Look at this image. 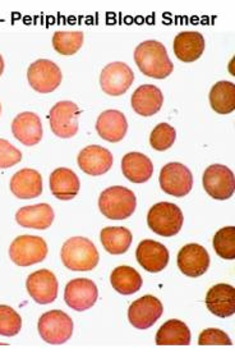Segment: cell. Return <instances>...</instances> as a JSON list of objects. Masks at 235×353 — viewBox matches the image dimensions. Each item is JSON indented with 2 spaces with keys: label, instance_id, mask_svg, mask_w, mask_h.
Wrapping results in <instances>:
<instances>
[{
  "label": "cell",
  "instance_id": "19",
  "mask_svg": "<svg viewBox=\"0 0 235 353\" xmlns=\"http://www.w3.org/2000/svg\"><path fill=\"white\" fill-rule=\"evenodd\" d=\"M206 306L211 314L218 318H229L235 312V290L230 284H216L210 288Z\"/></svg>",
  "mask_w": 235,
  "mask_h": 353
},
{
  "label": "cell",
  "instance_id": "3",
  "mask_svg": "<svg viewBox=\"0 0 235 353\" xmlns=\"http://www.w3.org/2000/svg\"><path fill=\"white\" fill-rule=\"evenodd\" d=\"M137 199L131 190L122 185L106 188L100 194L99 209L108 219L123 221L130 218L136 210Z\"/></svg>",
  "mask_w": 235,
  "mask_h": 353
},
{
  "label": "cell",
  "instance_id": "8",
  "mask_svg": "<svg viewBox=\"0 0 235 353\" xmlns=\"http://www.w3.org/2000/svg\"><path fill=\"white\" fill-rule=\"evenodd\" d=\"M27 79L35 91L49 94L61 86L63 74L55 63L49 59H39L28 67Z\"/></svg>",
  "mask_w": 235,
  "mask_h": 353
},
{
  "label": "cell",
  "instance_id": "28",
  "mask_svg": "<svg viewBox=\"0 0 235 353\" xmlns=\"http://www.w3.org/2000/svg\"><path fill=\"white\" fill-rule=\"evenodd\" d=\"M210 105L218 114H229L235 110V85L220 81L210 91Z\"/></svg>",
  "mask_w": 235,
  "mask_h": 353
},
{
  "label": "cell",
  "instance_id": "10",
  "mask_svg": "<svg viewBox=\"0 0 235 353\" xmlns=\"http://www.w3.org/2000/svg\"><path fill=\"white\" fill-rule=\"evenodd\" d=\"M160 185L165 194L184 197L193 187L191 170L181 163H169L160 172Z\"/></svg>",
  "mask_w": 235,
  "mask_h": 353
},
{
  "label": "cell",
  "instance_id": "21",
  "mask_svg": "<svg viewBox=\"0 0 235 353\" xmlns=\"http://www.w3.org/2000/svg\"><path fill=\"white\" fill-rule=\"evenodd\" d=\"M10 191L22 200L36 199L43 194V176L35 169H22L12 176Z\"/></svg>",
  "mask_w": 235,
  "mask_h": 353
},
{
  "label": "cell",
  "instance_id": "14",
  "mask_svg": "<svg viewBox=\"0 0 235 353\" xmlns=\"http://www.w3.org/2000/svg\"><path fill=\"white\" fill-rule=\"evenodd\" d=\"M26 288L32 300L40 305H48L57 300L58 279L50 270L41 269L28 275Z\"/></svg>",
  "mask_w": 235,
  "mask_h": 353
},
{
  "label": "cell",
  "instance_id": "17",
  "mask_svg": "<svg viewBox=\"0 0 235 353\" xmlns=\"http://www.w3.org/2000/svg\"><path fill=\"white\" fill-rule=\"evenodd\" d=\"M79 167L88 176H101L113 167V154L103 146L91 145L79 154Z\"/></svg>",
  "mask_w": 235,
  "mask_h": 353
},
{
  "label": "cell",
  "instance_id": "18",
  "mask_svg": "<svg viewBox=\"0 0 235 353\" xmlns=\"http://www.w3.org/2000/svg\"><path fill=\"white\" fill-rule=\"evenodd\" d=\"M12 132L25 146H35L43 139V123L39 115L32 112L18 114L12 123Z\"/></svg>",
  "mask_w": 235,
  "mask_h": 353
},
{
  "label": "cell",
  "instance_id": "26",
  "mask_svg": "<svg viewBox=\"0 0 235 353\" xmlns=\"http://www.w3.org/2000/svg\"><path fill=\"white\" fill-rule=\"evenodd\" d=\"M122 170L124 176L133 183H145L154 174L152 161L141 152H128L123 157Z\"/></svg>",
  "mask_w": 235,
  "mask_h": 353
},
{
  "label": "cell",
  "instance_id": "32",
  "mask_svg": "<svg viewBox=\"0 0 235 353\" xmlns=\"http://www.w3.org/2000/svg\"><path fill=\"white\" fill-rule=\"evenodd\" d=\"M214 250L218 256L225 260H234L235 259V228L234 227H225L218 230L215 234L214 241Z\"/></svg>",
  "mask_w": 235,
  "mask_h": 353
},
{
  "label": "cell",
  "instance_id": "4",
  "mask_svg": "<svg viewBox=\"0 0 235 353\" xmlns=\"http://www.w3.org/2000/svg\"><path fill=\"white\" fill-rule=\"evenodd\" d=\"M182 210L172 203H159L154 205L147 214L150 230L161 237H173L183 227Z\"/></svg>",
  "mask_w": 235,
  "mask_h": 353
},
{
  "label": "cell",
  "instance_id": "35",
  "mask_svg": "<svg viewBox=\"0 0 235 353\" xmlns=\"http://www.w3.org/2000/svg\"><path fill=\"white\" fill-rule=\"evenodd\" d=\"M22 160V152L10 142L0 139V169L14 167Z\"/></svg>",
  "mask_w": 235,
  "mask_h": 353
},
{
  "label": "cell",
  "instance_id": "2",
  "mask_svg": "<svg viewBox=\"0 0 235 353\" xmlns=\"http://www.w3.org/2000/svg\"><path fill=\"white\" fill-rule=\"evenodd\" d=\"M64 266L73 272H90L99 264V251L85 237H73L63 245L61 252Z\"/></svg>",
  "mask_w": 235,
  "mask_h": 353
},
{
  "label": "cell",
  "instance_id": "11",
  "mask_svg": "<svg viewBox=\"0 0 235 353\" xmlns=\"http://www.w3.org/2000/svg\"><path fill=\"white\" fill-rule=\"evenodd\" d=\"M134 81V73L123 62L108 64L100 74V85L105 94L110 97H121L125 94Z\"/></svg>",
  "mask_w": 235,
  "mask_h": 353
},
{
  "label": "cell",
  "instance_id": "12",
  "mask_svg": "<svg viewBox=\"0 0 235 353\" xmlns=\"http://www.w3.org/2000/svg\"><path fill=\"white\" fill-rule=\"evenodd\" d=\"M164 312L163 303L154 296H143L134 301L128 310L130 323L134 327L145 330L152 327Z\"/></svg>",
  "mask_w": 235,
  "mask_h": 353
},
{
  "label": "cell",
  "instance_id": "13",
  "mask_svg": "<svg viewBox=\"0 0 235 353\" xmlns=\"http://www.w3.org/2000/svg\"><path fill=\"white\" fill-rule=\"evenodd\" d=\"M99 291L95 283L86 278L70 281L64 292V300L70 309L86 311L91 309L97 301Z\"/></svg>",
  "mask_w": 235,
  "mask_h": 353
},
{
  "label": "cell",
  "instance_id": "5",
  "mask_svg": "<svg viewBox=\"0 0 235 353\" xmlns=\"http://www.w3.org/2000/svg\"><path fill=\"white\" fill-rule=\"evenodd\" d=\"M39 333L49 345H63L73 334V320L61 310H52L39 319Z\"/></svg>",
  "mask_w": 235,
  "mask_h": 353
},
{
  "label": "cell",
  "instance_id": "22",
  "mask_svg": "<svg viewBox=\"0 0 235 353\" xmlns=\"http://www.w3.org/2000/svg\"><path fill=\"white\" fill-rule=\"evenodd\" d=\"M131 103L137 114L151 117L160 112L164 104V95L161 90L154 85H142L133 92Z\"/></svg>",
  "mask_w": 235,
  "mask_h": 353
},
{
  "label": "cell",
  "instance_id": "37",
  "mask_svg": "<svg viewBox=\"0 0 235 353\" xmlns=\"http://www.w3.org/2000/svg\"><path fill=\"white\" fill-rule=\"evenodd\" d=\"M3 72H4V61H3V57L0 55V76L3 74Z\"/></svg>",
  "mask_w": 235,
  "mask_h": 353
},
{
  "label": "cell",
  "instance_id": "16",
  "mask_svg": "<svg viewBox=\"0 0 235 353\" xmlns=\"http://www.w3.org/2000/svg\"><path fill=\"white\" fill-rule=\"evenodd\" d=\"M139 264L148 273H160L169 263L167 248L154 239H143L136 251Z\"/></svg>",
  "mask_w": 235,
  "mask_h": 353
},
{
  "label": "cell",
  "instance_id": "34",
  "mask_svg": "<svg viewBox=\"0 0 235 353\" xmlns=\"http://www.w3.org/2000/svg\"><path fill=\"white\" fill-rule=\"evenodd\" d=\"M176 132L170 124H157L150 136L151 146L157 151H165L174 145Z\"/></svg>",
  "mask_w": 235,
  "mask_h": 353
},
{
  "label": "cell",
  "instance_id": "15",
  "mask_svg": "<svg viewBox=\"0 0 235 353\" xmlns=\"http://www.w3.org/2000/svg\"><path fill=\"white\" fill-rule=\"evenodd\" d=\"M210 255L206 248L197 243L185 245L178 254L179 270L191 278H197L207 272Z\"/></svg>",
  "mask_w": 235,
  "mask_h": 353
},
{
  "label": "cell",
  "instance_id": "31",
  "mask_svg": "<svg viewBox=\"0 0 235 353\" xmlns=\"http://www.w3.org/2000/svg\"><path fill=\"white\" fill-rule=\"evenodd\" d=\"M83 39L81 31H57L52 36V46L61 55H73L82 48Z\"/></svg>",
  "mask_w": 235,
  "mask_h": 353
},
{
  "label": "cell",
  "instance_id": "7",
  "mask_svg": "<svg viewBox=\"0 0 235 353\" xmlns=\"http://www.w3.org/2000/svg\"><path fill=\"white\" fill-rule=\"evenodd\" d=\"M79 114L81 110L73 101L57 103L49 114L52 133L61 139H72L76 136L79 132Z\"/></svg>",
  "mask_w": 235,
  "mask_h": 353
},
{
  "label": "cell",
  "instance_id": "29",
  "mask_svg": "<svg viewBox=\"0 0 235 353\" xmlns=\"http://www.w3.org/2000/svg\"><path fill=\"white\" fill-rule=\"evenodd\" d=\"M100 239L105 250L112 255H122L132 245L131 230L124 227H106L100 233Z\"/></svg>",
  "mask_w": 235,
  "mask_h": 353
},
{
  "label": "cell",
  "instance_id": "1",
  "mask_svg": "<svg viewBox=\"0 0 235 353\" xmlns=\"http://www.w3.org/2000/svg\"><path fill=\"white\" fill-rule=\"evenodd\" d=\"M134 61L143 74L156 80H164L174 70L165 46L156 40L141 43L134 50Z\"/></svg>",
  "mask_w": 235,
  "mask_h": 353
},
{
  "label": "cell",
  "instance_id": "9",
  "mask_svg": "<svg viewBox=\"0 0 235 353\" xmlns=\"http://www.w3.org/2000/svg\"><path fill=\"white\" fill-rule=\"evenodd\" d=\"M202 182L205 191L215 200H227L234 194V174L225 165H210L203 173Z\"/></svg>",
  "mask_w": 235,
  "mask_h": 353
},
{
  "label": "cell",
  "instance_id": "20",
  "mask_svg": "<svg viewBox=\"0 0 235 353\" xmlns=\"http://www.w3.org/2000/svg\"><path fill=\"white\" fill-rule=\"evenodd\" d=\"M96 131L105 141H122L128 131L127 118L119 110H105L97 118Z\"/></svg>",
  "mask_w": 235,
  "mask_h": 353
},
{
  "label": "cell",
  "instance_id": "36",
  "mask_svg": "<svg viewBox=\"0 0 235 353\" xmlns=\"http://www.w3.org/2000/svg\"><path fill=\"white\" fill-rule=\"evenodd\" d=\"M200 345H232L233 342L223 330L206 329L198 336Z\"/></svg>",
  "mask_w": 235,
  "mask_h": 353
},
{
  "label": "cell",
  "instance_id": "24",
  "mask_svg": "<svg viewBox=\"0 0 235 353\" xmlns=\"http://www.w3.org/2000/svg\"><path fill=\"white\" fill-rule=\"evenodd\" d=\"M16 221L23 228L48 230L54 221V210L49 203L25 206L18 210Z\"/></svg>",
  "mask_w": 235,
  "mask_h": 353
},
{
  "label": "cell",
  "instance_id": "38",
  "mask_svg": "<svg viewBox=\"0 0 235 353\" xmlns=\"http://www.w3.org/2000/svg\"><path fill=\"white\" fill-rule=\"evenodd\" d=\"M0 114H1V104H0Z\"/></svg>",
  "mask_w": 235,
  "mask_h": 353
},
{
  "label": "cell",
  "instance_id": "30",
  "mask_svg": "<svg viewBox=\"0 0 235 353\" xmlns=\"http://www.w3.org/2000/svg\"><path fill=\"white\" fill-rule=\"evenodd\" d=\"M110 283L118 293L130 296L140 291L142 287V276L136 269L123 265L114 269L113 273L110 275Z\"/></svg>",
  "mask_w": 235,
  "mask_h": 353
},
{
  "label": "cell",
  "instance_id": "33",
  "mask_svg": "<svg viewBox=\"0 0 235 353\" xmlns=\"http://www.w3.org/2000/svg\"><path fill=\"white\" fill-rule=\"evenodd\" d=\"M22 327V319L16 310L7 305H0V336H17Z\"/></svg>",
  "mask_w": 235,
  "mask_h": 353
},
{
  "label": "cell",
  "instance_id": "23",
  "mask_svg": "<svg viewBox=\"0 0 235 353\" xmlns=\"http://www.w3.org/2000/svg\"><path fill=\"white\" fill-rule=\"evenodd\" d=\"M205 37L197 31H185L175 36V57L184 63H192L200 59L205 52Z\"/></svg>",
  "mask_w": 235,
  "mask_h": 353
},
{
  "label": "cell",
  "instance_id": "25",
  "mask_svg": "<svg viewBox=\"0 0 235 353\" xmlns=\"http://www.w3.org/2000/svg\"><path fill=\"white\" fill-rule=\"evenodd\" d=\"M79 176L68 168L55 169L50 176V191L63 201L73 200L79 192Z\"/></svg>",
  "mask_w": 235,
  "mask_h": 353
},
{
  "label": "cell",
  "instance_id": "6",
  "mask_svg": "<svg viewBox=\"0 0 235 353\" xmlns=\"http://www.w3.org/2000/svg\"><path fill=\"white\" fill-rule=\"evenodd\" d=\"M48 255V245L37 236H19L9 248L10 260L18 266H31L44 261Z\"/></svg>",
  "mask_w": 235,
  "mask_h": 353
},
{
  "label": "cell",
  "instance_id": "27",
  "mask_svg": "<svg viewBox=\"0 0 235 353\" xmlns=\"http://www.w3.org/2000/svg\"><path fill=\"white\" fill-rule=\"evenodd\" d=\"M157 345H190L191 330L181 320H169L159 329L156 334Z\"/></svg>",
  "mask_w": 235,
  "mask_h": 353
}]
</instances>
